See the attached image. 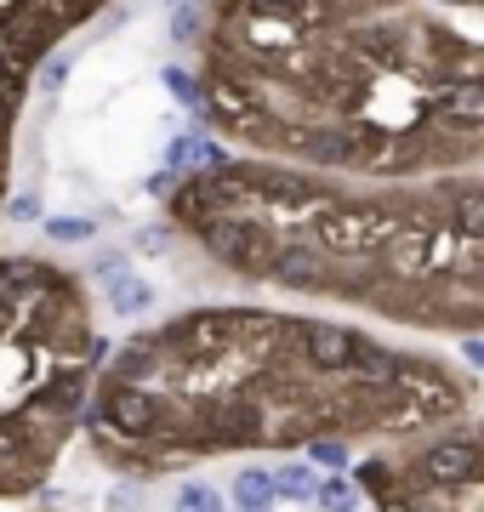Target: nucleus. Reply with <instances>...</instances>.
<instances>
[{
	"instance_id": "1",
	"label": "nucleus",
	"mask_w": 484,
	"mask_h": 512,
	"mask_svg": "<svg viewBox=\"0 0 484 512\" xmlns=\"http://www.w3.org/2000/svg\"><path fill=\"white\" fill-rule=\"evenodd\" d=\"M200 114L245 160L484 171V0H205Z\"/></svg>"
},
{
	"instance_id": "2",
	"label": "nucleus",
	"mask_w": 484,
	"mask_h": 512,
	"mask_svg": "<svg viewBox=\"0 0 484 512\" xmlns=\"http://www.w3.org/2000/svg\"><path fill=\"white\" fill-rule=\"evenodd\" d=\"M473 421V382L439 353L285 308H183L126 336L86 399V439L114 473L160 478L245 450L416 439Z\"/></svg>"
},
{
	"instance_id": "3",
	"label": "nucleus",
	"mask_w": 484,
	"mask_h": 512,
	"mask_svg": "<svg viewBox=\"0 0 484 512\" xmlns=\"http://www.w3.org/2000/svg\"><path fill=\"white\" fill-rule=\"evenodd\" d=\"M166 217L245 285L433 336L484 330V171L365 183L228 154L171 183Z\"/></svg>"
},
{
	"instance_id": "4",
	"label": "nucleus",
	"mask_w": 484,
	"mask_h": 512,
	"mask_svg": "<svg viewBox=\"0 0 484 512\" xmlns=\"http://www.w3.org/2000/svg\"><path fill=\"white\" fill-rule=\"evenodd\" d=\"M103 359L86 279L57 256H0V501L46 490Z\"/></svg>"
},
{
	"instance_id": "5",
	"label": "nucleus",
	"mask_w": 484,
	"mask_h": 512,
	"mask_svg": "<svg viewBox=\"0 0 484 512\" xmlns=\"http://www.w3.org/2000/svg\"><path fill=\"white\" fill-rule=\"evenodd\" d=\"M376 512H484V444L473 421L433 427L354 467Z\"/></svg>"
},
{
	"instance_id": "6",
	"label": "nucleus",
	"mask_w": 484,
	"mask_h": 512,
	"mask_svg": "<svg viewBox=\"0 0 484 512\" xmlns=\"http://www.w3.org/2000/svg\"><path fill=\"white\" fill-rule=\"evenodd\" d=\"M103 6L109 0H0V222H6V183H12V143H18L35 69Z\"/></svg>"
},
{
	"instance_id": "7",
	"label": "nucleus",
	"mask_w": 484,
	"mask_h": 512,
	"mask_svg": "<svg viewBox=\"0 0 484 512\" xmlns=\"http://www.w3.org/2000/svg\"><path fill=\"white\" fill-rule=\"evenodd\" d=\"M274 507H280V495H274V478L262 467L234 478V512H274Z\"/></svg>"
},
{
	"instance_id": "8",
	"label": "nucleus",
	"mask_w": 484,
	"mask_h": 512,
	"mask_svg": "<svg viewBox=\"0 0 484 512\" xmlns=\"http://www.w3.org/2000/svg\"><path fill=\"white\" fill-rule=\"evenodd\" d=\"M268 478H274V495H280V501H314V490H319V473L308 461L280 467V473H268Z\"/></svg>"
},
{
	"instance_id": "9",
	"label": "nucleus",
	"mask_w": 484,
	"mask_h": 512,
	"mask_svg": "<svg viewBox=\"0 0 484 512\" xmlns=\"http://www.w3.org/2000/svg\"><path fill=\"white\" fill-rule=\"evenodd\" d=\"M149 302H154V285H149V279H137V274L109 279V308H114V313H143Z\"/></svg>"
},
{
	"instance_id": "10",
	"label": "nucleus",
	"mask_w": 484,
	"mask_h": 512,
	"mask_svg": "<svg viewBox=\"0 0 484 512\" xmlns=\"http://www.w3.org/2000/svg\"><path fill=\"white\" fill-rule=\"evenodd\" d=\"M166 35L177 40V46H200V35H205V0H183V6L171 12Z\"/></svg>"
},
{
	"instance_id": "11",
	"label": "nucleus",
	"mask_w": 484,
	"mask_h": 512,
	"mask_svg": "<svg viewBox=\"0 0 484 512\" xmlns=\"http://www.w3.org/2000/svg\"><path fill=\"white\" fill-rule=\"evenodd\" d=\"M319 507H331V512H354L359 507V484L348 473H336V478H319V490H314Z\"/></svg>"
},
{
	"instance_id": "12",
	"label": "nucleus",
	"mask_w": 484,
	"mask_h": 512,
	"mask_svg": "<svg viewBox=\"0 0 484 512\" xmlns=\"http://www.w3.org/2000/svg\"><path fill=\"white\" fill-rule=\"evenodd\" d=\"M46 234H52L57 245H86V239L97 234V222L92 217H52L46 222Z\"/></svg>"
},
{
	"instance_id": "13",
	"label": "nucleus",
	"mask_w": 484,
	"mask_h": 512,
	"mask_svg": "<svg viewBox=\"0 0 484 512\" xmlns=\"http://www.w3.org/2000/svg\"><path fill=\"white\" fill-rule=\"evenodd\" d=\"M177 512H223V495L211 490V484H188L177 495Z\"/></svg>"
},
{
	"instance_id": "14",
	"label": "nucleus",
	"mask_w": 484,
	"mask_h": 512,
	"mask_svg": "<svg viewBox=\"0 0 484 512\" xmlns=\"http://www.w3.org/2000/svg\"><path fill=\"white\" fill-rule=\"evenodd\" d=\"M166 86H171V97H177V103L200 109V86H194V74H188V69H177V63H171V69H166Z\"/></svg>"
},
{
	"instance_id": "15",
	"label": "nucleus",
	"mask_w": 484,
	"mask_h": 512,
	"mask_svg": "<svg viewBox=\"0 0 484 512\" xmlns=\"http://www.w3.org/2000/svg\"><path fill=\"white\" fill-rule=\"evenodd\" d=\"M308 456H314L319 467H348V444H336V439H319V444H308Z\"/></svg>"
},
{
	"instance_id": "16",
	"label": "nucleus",
	"mask_w": 484,
	"mask_h": 512,
	"mask_svg": "<svg viewBox=\"0 0 484 512\" xmlns=\"http://www.w3.org/2000/svg\"><path fill=\"white\" fill-rule=\"evenodd\" d=\"M126 274H131V256L126 251H109L103 262H97V279H103V285H109V279H126Z\"/></svg>"
},
{
	"instance_id": "17",
	"label": "nucleus",
	"mask_w": 484,
	"mask_h": 512,
	"mask_svg": "<svg viewBox=\"0 0 484 512\" xmlns=\"http://www.w3.org/2000/svg\"><path fill=\"white\" fill-rule=\"evenodd\" d=\"M6 211H12L18 222H35L40 217V194H18V200H6Z\"/></svg>"
},
{
	"instance_id": "18",
	"label": "nucleus",
	"mask_w": 484,
	"mask_h": 512,
	"mask_svg": "<svg viewBox=\"0 0 484 512\" xmlns=\"http://www.w3.org/2000/svg\"><path fill=\"white\" fill-rule=\"evenodd\" d=\"M166 239H171V228H149V234H143V251H160Z\"/></svg>"
},
{
	"instance_id": "19",
	"label": "nucleus",
	"mask_w": 484,
	"mask_h": 512,
	"mask_svg": "<svg viewBox=\"0 0 484 512\" xmlns=\"http://www.w3.org/2000/svg\"><path fill=\"white\" fill-rule=\"evenodd\" d=\"M171 6H183V0H171Z\"/></svg>"
}]
</instances>
